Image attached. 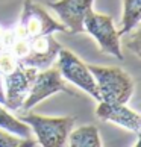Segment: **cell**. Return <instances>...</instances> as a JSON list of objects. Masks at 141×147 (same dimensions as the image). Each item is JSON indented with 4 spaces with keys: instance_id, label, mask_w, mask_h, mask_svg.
I'll return each mask as SVG.
<instances>
[{
    "instance_id": "cell-1",
    "label": "cell",
    "mask_w": 141,
    "mask_h": 147,
    "mask_svg": "<svg viewBox=\"0 0 141 147\" xmlns=\"http://www.w3.org/2000/svg\"><path fill=\"white\" fill-rule=\"evenodd\" d=\"M94 76L99 102L106 103H128L134 94V80L120 67H102L88 65Z\"/></svg>"
},
{
    "instance_id": "cell-2",
    "label": "cell",
    "mask_w": 141,
    "mask_h": 147,
    "mask_svg": "<svg viewBox=\"0 0 141 147\" xmlns=\"http://www.w3.org/2000/svg\"><path fill=\"white\" fill-rule=\"evenodd\" d=\"M35 134L43 147H61L67 144L68 134L74 126V117H44L34 112H21L18 117Z\"/></svg>"
},
{
    "instance_id": "cell-3",
    "label": "cell",
    "mask_w": 141,
    "mask_h": 147,
    "mask_svg": "<svg viewBox=\"0 0 141 147\" xmlns=\"http://www.w3.org/2000/svg\"><path fill=\"white\" fill-rule=\"evenodd\" d=\"M14 29L15 34L24 38H35L55 32H68L61 21L52 18L44 8L32 0H24L20 21Z\"/></svg>"
},
{
    "instance_id": "cell-4",
    "label": "cell",
    "mask_w": 141,
    "mask_h": 147,
    "mask_svg": "<svg viewBox=\"0 0 141 147\" xmlns=\"http://www.w3.org/2000/svg\"><path fill=\"white\" fill-rule=\"evenodd\" d=\"M84 30L96 40L102 53L115 56L120 61L124 59L121 52L120 35L114 26L112 17L90 11L84 20Z\"/></svg>"
},
{
    "instance_id": "cell-5",
    "label": "cell",
    "mask_w": 141,
    "mask_h": 147,
    "mask_svg": "<svg viewBox=\"0 0 141 147\" xmlns=\"http://www.w3.org/2000/svg\"><path fill=\"white\" fill-rule=\"evenodd\" d=\"M56 92H67V94L76 96V91L72 90L59 74L56 67H49L44 70H38L34 82L30 85L28 97L23 102V106L20 108L21 112L30 111L35 105L43 102L47 97H50Z\"/></svg>"
},
{
    "instance_id": "cell-6",
    "label": "cell",
    "mask_w": 141,
    "mask_h": 147,
    "mask_svg": "<svg viewBox=\"0 0 141 147\" xmlns=\"http://www.w3.org/2000/svg\"><path fill=\"white\" fill-rule=\"evenodd\" d=\"M56 58H58L56 68H58L59 74L62 76V79L65 82H70V84L76 85L78 88L84 90L93 99L99 102V92H97L96 80H94V76L90 71L88 65L80 61L73 52L65 50L62 47Z\"/></svg>"
},
{
    "instance_id": "cell-7",
    "label": "cell",
    "mask_w": 141,
    "mask_h": 147,
    "mask_svg": "<svg viewBox=\"0 0 141 147\" xmlns=\"http://www.w3.org/2000/svg\"><path fill=\"white\" fill-rule=\"evenodd\" d=\"M38 70L34 67H24L18 65L14 71L3 76V88H5V106L9 111H20L23 106L24 99L28 97V92L30 90V85L34 82Z\"/></svg>"
},
{
    "instance_id": "cell-8",
    "label": "cell",
    "mask_w": 141,
    "mask_h": 147,
    "mask_svg": "<svg viewBox=\"0 0 141 147\" xmlns=\"http://www.w3.org/2000/svg\"><path fill=\"white\" fill-rule=\"evenodd\" d=\"M59 50L61 44L52 36V34L29 38L28 53L18 59V64L24 67H34L36 70H44L52 67Z\"/></svg>"
},
{
    "instance_id": "cell-9",
    "label": "cell",
    "mask_w": 141,
    "mask_h": 147,
    "mask_svg": "<svg viewBox=\"0 0 141 147\" xmlns=\"http://www.w3.org/2000/svg\"><path fill=\"white\" fill-rule=\"evenodd\" d=\"M94 0H58L49 3L58 14L61 23L67 28L70 34L84 32V20L90 11H93Z\"/></svg>"
},
{
    "instance_id": "cell-10",
    "label": "cell",
    "mask_w": 141,
    "mask_h": 147,
    "mask_svg": "<svg viewBox=\"0 0 141 147\" xmlns=\"http://www.w3.org/2000/svg\"><path fill=\"white\" fill-rule=\"evenodd\" d=\"M97 118L103 121H111L118 124L128 130H132L137 135L141 132V117L138 112L129 109L126 103H106L99 102V106L96 108Z\"/></svg>"
},
{
    "instance_id": "cell-11",
    "label": "cell",
    "mask_w": 141,
    "mask_h": 147,
    "mask_svg": "<svg viewBox=\"0 0 141 147\" xmlns=\"http://www.w3.org/2000/svg\"><path fill=\"white\" fill-rule=\"evenodd\" d=\"M67 143L72 147H100L103 144L100 140L99 129L93 124L72 129V132L68 134Z\"/></svg>"
},
{
    "instance_id": "cell-12",
    "label": "cell",
    "mask_w": 141,
    "mask_h": 147,
    "mask_svg": "<svg viewBox=\"0 0 141 147\" xmlns=\"http://www.w3.org/2000/svg\"><path fill=\"white\" fill-rule=\"evenodd\" d=\"M141 18V0H123V15L118 29V35L124 36L140 24Z\"/></svg>"
},
{
    "instance_id": "cell-13",
    "label": "cell",
    "mask_w": 141,
    "mask_h": 147,
    "mask_svg": "<svg viewBox=\"0 0 141 147\" xmlns=\"http://www.w3.org/2000/svg\"><path fill=\"white\" fill-rule=\"evenodd\" d=\"M0 127L8 130L11 134H15L23 138H32V130L24 121L20 118L11 115L8 109H5L3 105H0Z\"/></svg>"
},
{
    "instance_id": "cell-14",
    "label": "cell",
    "mask_w": 141,
    "mask_h": 147,
    "mask_svg": "<svg viewBox=\"0 0 141 147\" xmlns=\"http://www.w3.org/2000/svg\"><path fill=\"white\" fill-rule=\"evenodd\" d=\"M36 143L32 138H23L0 127V147H35Z\"/></svg>"
},
{
    "instance_id": "cell-15",
    "label": "cell",
    "mask_w": 141,
    "mask_h": 147,
    "mask_svg": "<svg viewBox=\"0 0 141 147\" xmlns=\"http://www.w3.org/2000/svg\"><path fill=\"white\" fill-rule=\"evenodd\" d=\"M18 65V59L9 49L0 50V76H6L8 73L14 71Z\"/></svg>"
},
{
    "instance_id": "cell-16",
    "label": "cell",
    "mask_w": 141,
    "mask_h": 147,
    "mask_svg": "<svg viewBox=\"0 0 141 147\" xmlns=\"http://www.w3.org/2000/svg\"><path fill=\"white\" fill-rule=\"evenodd\" d=\"M128 35L129 36H128V40H126V47L137 58H140L141 56V41H140V29H138V26L134 30L129 32Z\"/></svg>"
},
{
    "instance_id": "cell-17",
    "label": "cell",
    "mask_w": 141,
    "mask_h": 147,
    "mask_svg": "<svg viewBox=\"0 0 141 147\" xmlns=\"http://www.w3.org/2000/svg\"><path fill=\"white\" fill-rule=\"evenodd\" d=\"M12 38V28H5L3 24H0V50L6 49L9 46V41Z\"/></svg>"
},
{
    "instance_id": "cell-18",
    "label": "cell",
    "mask_w": 141,
    "mask_h": 147,
    "mask_svg": "<svg viewBox=\"0 0 141 147\" xmlns=\"http://www.w3.org/2000/svg\"><path fill=\"white\" fill-rule=\"evenodd\" d=\"M5 102H6V99H5V88H3L2 76H0V105H3V106H5Z\"/></svg>"
}]
</instances>
